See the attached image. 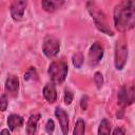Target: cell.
I'll list each match as a JSON object with an SVG mask.
<instances>
[{
	"mask_svg": "<svg viewBox=\"0 0 135 135\" xmlns=\"http://www.w3.org/2000/svg\"><path fill=\"white\" fill-rule=\"evenodd\" d=\"M116 30L126 33L135 27V0H123L116 4L113 13Z\"/></svg>",
	"mask_w": 135,
	"mask_h": 135,
	"instance_id": "cell-1",
	"label": "cell"
},
{
	"mask_svg": "<svg viewBox=\"0 0 135 135\" xmlns=\"http://www.w3.org/2000/svg\"><path fill=\"white\" fill-rule=\"evenodd\" d=\"M86 8H88V11H89V13H90V15H91L96 27L100 32L104 33L108 36H114V32L111 30L104 13L100 9V7L97 5V3L93 2V1H89L86 3Z\"/></svg>",
	"mask_w": 135,
	"mask_h": 135,
	"instance_id": "cell-2",
	"label": "cell"
},
{
	"mask_svg": "<svg viewBox=\"0 0 135 135\" xmlns=\"http://www.w3.org/2000/svg\"><path fill=\"white\" fill-rule=\"evenodd\" d=\"M68 72H69V66L68 63L63 60H56L53 61L47 70L49 76L51 77V80L53 83L55 84H60L62 83L66 76H68Z\"/></svg>",
	"mask_w": 135,
	"mask_h": 135,
	"instance_id": "cell-3",
	"label": "cell"
},
{
	"mask_svg": "<svg viewBox=\"0 0 135 135\" xmlns=\"http://www.w3.org/2000/svg\"><path fill=\"white\" fill-rule=\"evenodd\" d=\"M128 42L123 36L119 37L115 43V52H114V64L116 70H123L127 60H128Z\"/></svg>",
	"mask_w": 135,
	"mask_h": 135,
	"instance_id": "cell-4",
	"label": "cell"
},
{
	"mask_svg": "<svg viewBox=\"0 0 135 135\" xmlns=\"http://www.w3.org/2000/svg\"><path fill=\"white\" fill-rule=\"evenodd\" d=\"M117 101L121 108L129 107L135 102V81H129L119 89Z\"/></svg>",
	"mask_w": 135,
	"mask_h": 135,
	"instance_id": "cell-5",
	"label": "cell"
},
{
	"mask_svg": "<svg viewBox=\"0 0 135 135\" xmlns=\"http://www.w3.org/2000/svg\"><path fill=\"white\" fill-rule=\"evenodd\" d=\"M60 50V41L55 37L47 36L42 43V52L47 58H54Z\"/></svg>",
	"mask_w": 135,
	"mask_h": 135,
	"instance_id": "cell-6",
	"label": "cell"
},
{
	"mask_svg": "<svg viewBox=\"0 0 135 135\" xmlns=\"http://www.w3.org/2000/svg\"><path fill=\"white\" fill-rule=\"evenodd\" d=\"M103 57V46L99 42H95L91 45L88 54V63L90 66H96Z\"/></svg>",
	"mask_w": 135,
	"mask_h": 135,
	"instance_id": "cell-7",
	"label": "cell"
},
{
	"mask_svg": "<svg viewBox=\"0 0 135 135\" xmlns=\"http://www.w3.org/2000/svg\"><path fill=\"white\" fill-rule=\"evenodd\" d=\"M26 5H27V2L24 0H16L11 4L9 12H11V16H12L13 20L20 21L22 19L25 8H26Z\"/></svg>",
	"mask_w": 135,
	"mask_h": 135,
	"instance_id": "cell-8",
	"label": "cell"
},
{
	"mask_svg": "<svg viewBox=\"0 0 135 135\" xmlns=\"http://www.w3.org/2000/svg\"><path fill=\"white\" fill-rule=\"evenodd\" d=\"M55 116L59 121L62 134L68 135V133H69V116H68L66 112L62 108L57 107L55 110Z\"/></svg>",
	"mask_w": 135,
	"mask_h": 135,
	"instance_id": "cell-9",
	"label": "cell"
},
{
	"mask_svg": "<svg viewBox=\"0 0 135 135\" xmlns=\"http://www.w3.org/2000/svg\"><path fill=\"white\" fill-rule=\"evenodd\" d=\"M5 90L8 94L12 96H17L18 95V90H19V79L16 75H9L6 80H5Z\"/></svg>",
	"mask_w": 135,
	"mask_h": 135,
	"instance_id": "cell-10",
	"label": "cell"
},
{
	"mask_svg": "<svg viewBox=\"0 0 135 135\" xmlns=\"http://www.w3.org/2000/svg\"><path fill=\"white\" fill-rule=\"evenodd\" d=\"M43 97L44 99L49 102V103H54L57 100V91H56V86L55 83L53 82H49L44 85L43 88Z\"/></svg>",
	"mask_w": 135,
	"mask_h": 135,
	"instance_id": "cell-11",
	"label": "cell"
},
{
	"mask_svg": "<svg viewBox=\"0 0 135 135\" xmlns=\"http://www.w3.org/2000/svg\"><path fill=\"white\" fill-rule=\"evenodd\" d=\"M64 4V1L62 0H42L41 6L42 8L47 13H54L58 9H60Z\"/></svg>",
	"mask_w": 135,
	"mask_h": 135,
	"instance_id": "cell-12",
	"label": "cell"
},
{
	"mask_svg": "<svg viewBox=\"0 0 135 135\" xmlns=\"http://www.w3.org/2000/svg\"><path fill=\"white\" fill-rule=\"evenodd\" d=\"M23 122H24V120L20 115L11 114L7 117V126H8L9 131H15V130L21 128L23 126Z\"/></svg>",
	"mask_w": 135,
	"mask_h": 135,
	"instance_id": "cell-13",
	"label": "cell"
},
{
	"mask_svg": "<svg viewBox=\"0 0 135 135\" xmlns=\"http://www.w3.org/2000/svg\"><path fill=\"white\" fill-rule=\"evenodd\" d=\"M40 119V114H34L31 115L27 123H26V135H35L37 130V124Z\"/></svg>",
	"mask_w": 135,
	"mask_h": 135,
	"instance_id": "cell-14",
	"label": "cell"
},
{
	"mask_svg": "<svg viewBox=\"0 0 135 135\" xmlns=\"http://www.w3.org/2000/svg\"><path fill=\"white\" fill-rule=\"evenodd\" d=\"M111 134V123L108 119H102L98 127V135H110Z\"/></svg>",
	"mask_w": 135,
	"mask_h": 135,
	"instance_id": "cell-15",
	"label": "cell"
},
{
	"mask_svg": "<svg viewBox=\"0 0 135 135\" xmlns=\"http://www.w3.org/2000/svg\"><path fill=\"white\" fill-rule=\"evenodd\" d=\"M85 133V123L84 120L79 118L77 119L75 127H74V131H73V135H84Z\"/></svg>",
	"mask_w": 135,
	"mask_h": 135,
	"instance_id": "cell-16",
	"label": "cell"
},
{
	"mask_svg": "<svg viewBox=\"0 0 135 135\" xmlns=\"http://www.w3.org/2000/svg\"><path fill=\"white\" fill-rule=\"evenodd\" d=\"M72 62H73V65L76 69H80L83 64V55L80 52L74 54L73 57H72Z\"/></svg>",
	"mask_w": 135,
	"mask_h": 135,
	"instance_id": "cell-17",
	"label": "cell"
},
{
	"mask_svg": "<svg viewBox=\"0 0 135 135\" xmlns=\"http://www.w3.org/2000/svg\"><path fill=\"white\" fill-rule=\"evenodd\" d=\"M38 79V75L37 72L35 70L34 66H31L25 73H24V80L30 81V80H37Z\"/></svg>",
	"mask_w": 135,
	"mask_h": 135,
	"instance_id": "cell-18",
	"label": "cell"
},
{
	"mask_svg": "<svg viewBox=\"0 0 135 135\" xmlns=\"http://www.w3.org/2000/svg\"><path fill=\"white\" fill-rule=\"evenodd\" d=\"M94 82L97 86V89H100L102 86V83H103V76L100 72H96L94 74Z\"/></svg>",
	"mask_w": 135,
	"mask_h": 135,
	"instance_id": "cell-19",
	"label": "cell"
},
{
	"mask_svg": "<svg viewBox=\"0 0 135 135\" xmlns=\"http://www.w3.org/2000/svg\"><path fill=\"white\" fill-rule=\"evenodd\" d=\"M73 98H74L73 92L70 91V90H65V92H64V103L65 104H71L72 101H73Z\"/></svg>",
	"mask_w": 135,
	"mask_h": 135,
	"instance_id": "cell-20",
	"label": "cell"
},
{
	"mask_svg": "<svg viewBox=\"0 0 135 135\" xmlns=\"http://www.w3.org/2000/svg\"><path fill=\"white\" fill-rule=\"evenodd\" d=\"M7 105H8L7 97H6L5 94H2L1 95V98H0V109H1V111L4 112L6 110V108H7Z\"/></svg>",
	"mask_w": 135,
	"mask_h": 135,
	"instance_id": "cell-21",
	"label": "cell"
},
{
	"mask_svg": "<svg viewBox=\"0 0 135 135\" xmlns=\"http://www.w3.org/2000/svg\"><path fill=\"white\" fill-rule=\"evenodd\" d=\"M55 130V123L52 119H47L46 121V124H45V131L49 133V134H52Z\"/></svg>",
	"mask_w": 135,
	"mask_h": 135,
	"instance_id": "cell-22",
	"label": "cell"
},
{
	"mask_svg": "<svg viewBox=\"0 0 135 135\" xmlns=\"http://www.w3.org/2000/svg\"><path fill=\"white\" fill-rule=\"evenodd\" d=\"M88 96H83L82 98H81V100H80V107H81V109L83 110V111H85L86 109H88Z\"/></svg>",
	"mask_w": 135,
	"mask_h": 135,
	"instance_id": "cell-23",
	"label": "cell"
},
{
	"mask_svg": "<svg viewBox=\"0 0 135 135\" xmlns=\"http://www.w3.org/2000/svg\"><path fill=\"white\" fill-rule=\"evenodd\" d=\"M112 135H126V130L121 127H117V128L114 129Z\"/></svg>",
	"mask_w": 135,
	"mask_h": 135,
	"instance_id": "cell-24",
	"label": "cell"
},
{
	"mask_svg": "<svg viewBox=\"0 0 135 135\" xmlns=\"http://www.w3.org/2000/svg\"><path fill=\"white\" fill-rule=\"evenodd\" d=\"M0 135H11V133H9L8 129H3L1 131V133H0Z\"/></svg>",
	"mask_w": 135,
	"mask_h": 135,
	"instance_id": "cell-25",
	"label": "cell"
}]
</instances>
